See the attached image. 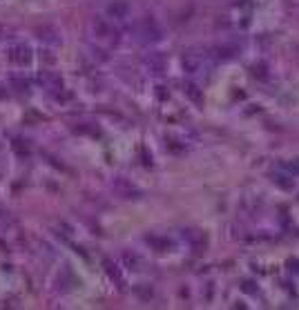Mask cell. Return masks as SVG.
Returning <instances> with one entry per match:
<instances>
[{
    "instance_id": "6",
    "label": "cell",
    "mask_w": 299,
    "mask_h": 310,
    "mask_svg": "<svg viewBox=\"0 0 299 310\" xmlns=\"http://www.w3.org/2000/svg\"><path fill=\"white\" fill-rule=\"evenodd\" d=\"M203 67V56L197 52H188L186 56H183V69L188 71V74H197V71Z\"/></svg>"
},
{
    "instance_id": "4",
    "label": "cell",
    "mask_w": 299,
    "mask_h": 310,
    "mask_svg": "<svg viewBox=\"0 0 299 310\" xmlns=\"http://www.w3.org/2000/svg\"><path fill=\"white\" fill-rule=\"evenodd\" d=\"M38 85L47 92H60L63 89V78L54 71H40L38 74Z\"/></svg>"
},
{
    "instance_id": "8",
    "label": "cell",
    "mask_w": 299,
    "mask_h": 310,
    "mask_svg": "<svg viewBox=\"0 0 299 310\" xmlns=\"http://www.w3.org/2000/svg\"><path fill=\"white\" fill-rule=\"evenodd\" d=\"M145 65H148L150 69H154V74H161V69H163V60L154 56V54H152L150 58H145Z\"/></svg>"
},
{
    "instance_id": "9",
    "label": "cell",
    "mask_w": 299,
    "mask_h": 310,
    "mask_svg": "<svg viewBox=\"0 0 299 310\" xmlns=\"http://www.w3.org/2000/svg\"><path fill=\"white\" fill-rule=\"evenodd\" d=\"M186 94L190 96V99L197 103V105H201V103H203V96H201V92H199L197 85H188V87H186Z\"/></svg>"
},
{
    "instance_id": "5",
    "label": "cell",
    "mask_w": 299,
    "mask_h": 310,
    "mask_svg": "<svg viewBox=\"0 0 299 310\" xmlns=\"http://www.w3.org/2000/svg\"><path fill=\"white\" fill-rule=\"evenodd\" d=\"M29 58H32V47L29 45H14L9 47V60H14V63L22 65V63H29Z\"/></svg>"
},
{
    "instance_id": "2",
    "label": "cell",
    "mask_w": 299,
    "mask_h": 310,
    "mask_svg": "<svg viewBox=\"0 0 299 310\" xmlns=\"http://www.w3.org/2000/svg\"><path fill=\"white\" fill-rule=\"evenodd\" d=\"M136 36L145 45H154V42L163 40V29L158 27L154 18H143V20L136 22Z\"/></svg>"
},
{
    "instance_id": "10",
    "label": "cell",
    "mask_w": 299,
    "mask_h": 310,
    "mask_svg": "<svg viewBox=\"0 0 299 310\" xmlns=\"http://www.w3.org/2000/svg\"><path fill=\"white\" fill-rule=\"evenodd\" d=\"M114 185H117V187H119V190L123 192V194H127V197H130V194H139V190H136V187H134V185H130V183H127L125 179H119V181H117V183H114Z\"/></svg>"
},
{
    "instance_id": "3",
    "label": "cell",
    "mask_w": 299,
    "mask_h": 310,
    "mask_svg": "<svg viewBox=\"0 0 299 310\" xmlns=\"http://www.w3.org/2000/svg\"><path fill=\"white\" fill-rule=\"evenodd\" d=\"M130 3L127 0H109L105 5V18H109L112 22H123L127 16H130Z\"/></svg>"
},
{
    "instance_id": "7",
    "label": "cell",
    "mask_w": 299,
    "mask_h": 310,
    "mask_svg": "<svg viewBox=\"0 0 299 310\" xmlns=\"http://www.w3.org/2000/svg\"><path fill=\"white\" fill-rule=\"evenodd\" d=\"M9 85L16 89V92H27V89H29V81L25 76H14L9 81Z\"/></svg>"
},
{
    "instance_id": "11",
    "label": "cell",
    "mask_w": 299,
    "mask_h": 310,
    "mask_svg": "<svg viewBox=\"0 0 299 310\" xmlns=\"http://www.w3.org/2000/svg\"><path fill=\"white\" fill-rule=\"evenodd\" d=\"M284 168L288 170V172H292V174H299V159H292L288 163H284Z\"/></svg>"
},
{
    "instance_id": "1",
    "label": "cell",
    "mask_w": 299,
    "mask_h": 310,
    "mask_svg": "<svg viewBox=\"0 0 299 310\" xmlns=\"http://www.w3.org/2000/svg\"><path fill=\"white\" fill-rule=\"evenodd\" d=\"M89 29H91V36H94L99 42H105V45H119L121 32L109 18H91Z\"/></svg>"
}]
</instances>
